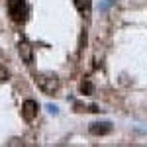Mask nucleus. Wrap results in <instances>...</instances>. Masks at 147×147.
Listing matches in <instances>:
<instances>
[{
    "label": "nucleus",
    "instance_id": "1",
    "mask_svg": "<svg viewBox=\"0 0 147 147\" xmlns=\"http://www.w3.org/2000/svg\"><path fill=\"white\" fill-rule=\"evenodd\" d=\"M35 84L43 94H55L59 90V79L53 73H37L35 75Z\"/></svg>",
    "mask_w": 147,
    "mask_h": 147
},
{
    "label": "nucleus",
    "instance_id": "2",
    "mask_svg": "<svg viewBox=\"0 0 147 147\" xmlns=\"http://www.w3.org/2000/svg\"><path fill=\"white\" fill-rule=\"evenodd\" d=\"M8 14L14 22H24L26 18V0H8Z\"/></svg>",
    "mask_w": 147,
    "mask_h": 147
},
{
    "label": "nucleus",
    "instance_id": "3",
    "mask_svg": "<svg viewBox=\"0 0 147 147\" xmlns=\"http://www.w3.org/2000/svg\"><path fill=\"white\" fill-rule=\"evenodd\" d=\"M37 110H39V106L35 100H26L22 104V118L26 122H34L37 116Z\"/></svg>",
    "mask_w": 147,
    "mask_h": 147
},
{
    "label": "nucleus",
    "instance_id": "4",
    "mask_svg": "<svg viewBox=\"0 0 147 147\" xmlns=\"http://www.w3.org/2000/svg\"><path fill=\"white\" fill-rule=\"evenodd\" d=\"M18 53H20V57H22L24 63H32V61H34V47L30 45L28 41H20Z\"/></svg>",
    "mask_w": 147,
    "mask_h": 147
},
{
    "label": "nucleus",
    "instance_id": "5",
    "mask_svg": "<svg viewBox=\"0 0 147 147\" xmlns=\"http://www.w3.org/2000/svg\"><path fill=\"white\" fill-rule=\"evenodd\" d=\"M112 131V125L108 124V122H96V124L90 125V134L92 136H106V134H110Z\"/></svg>",
    "mask_w": 147,
    "mask_h": 147
},
{
    "label": "nucleus",
    "instance_id": "6",
    "mask_svg": "<svg viewBox=\"0 0 147 147\" xmlns=\"http://www.w3.org/2000/svg\"><path fill=\"white\" fill-rule=\"evenodd\" d=\"M75 6H77V10L80 14H84V16H88L92 10V0H75Z\"/></svg>",
    "mask_w": 147,
    "mask_h": 147
},
{
    "label": "nucleus",
    "instance_id": "7",
    "mask_svg": "<svg viewBox=\"0 0 147 147\" xmlns=\"http://www.w3.org/2000/svg\"><path fill=\"white\" fill-rule=\"evenodd\" d=\"M80 92L82 94H92V82L90 80H82L80 82Z\"/></svg>",
    "mask_w": 147,
    "mask_h": 147
}]
</instances>
